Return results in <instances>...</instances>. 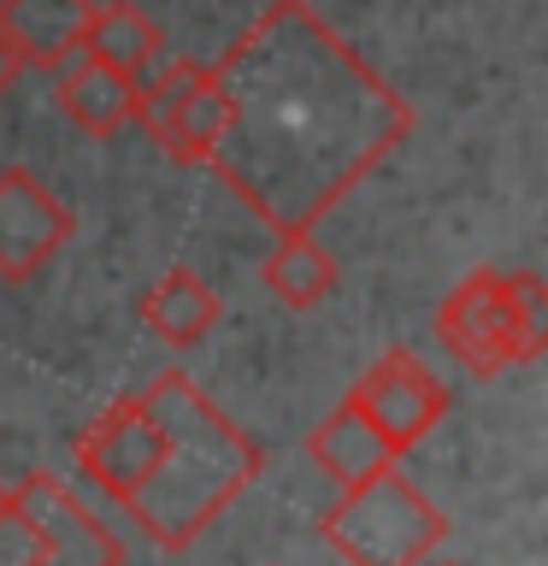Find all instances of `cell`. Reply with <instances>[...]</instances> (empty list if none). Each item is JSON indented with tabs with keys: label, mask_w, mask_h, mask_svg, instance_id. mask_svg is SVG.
<instances>
[{
	"label": "cell",
	"mask_w": 548,
	"mask_h": 566,
	"mask_svg": "<svg viewBox=\"0 0 548 566\" xmlns=\"http://www.w3.org/2000/svg\"><path fill=\"white\" fill-rule=\"evenodd\" d=\"M342 401L360 407L371 419V431L396 449V460H407L442 419H449V384H442L413 348H383L378 360L360 371V384H348Z\"/></svg>",
	"instance_id": "cell-4"
},
{
	"label": "cell",
	"mask_w": 548,
	"mask_h": 566,
	"mask_svg": "<svg viewBox=\"0 0 548 566\" xmlns=\"http://www.w3.org/2000/svg\"><path fill=\"white\" fill-rule=\"evenodd\" d=\"M436 343H442V354H454V366H466L472 378H502V366H513L507 272L502 265H472V272L442 295Z\"/></svg>",
	"instance_id": "cell-6"
},
{
	"label": "cell",
	"mask_w": 548,
	"mask_h": 566,
	"mask_svg": "<svg viewBox=\"0 0 548 566\" xmlns=\"http://www.w3.org/2000/svg\"><path fill=\"white\" fill-rule=\"evenodd\" d=\"M507 343L513 366H537L548 354V290L537 272H507Z\"/></svg>",
	"instance_id": "cell-15"
},
{
	"label": "cell",
	"mask_w": 548,
	"mask_h": 566,
	"mask_svg": "<svg viewBox=\"0 0 548 566\" xmlns=\"http://www.w3.org/2000/svg\"><path fill=\"white\" fill-rule=\"evenodd\" d=\"M77 472L166 555H183L265 472V449L189 371H159L71 437Z\"/></svg>",
	"instance_id": "cell-2"
},
{
	"label": "cell",
	"mask_w": 548,
	"mask_h": 566,
	"mask_svg": "<svg viewBox=\"0 0 548 566\" xmlns=\"http://www.w3.org/2000/svg\"><path fill=\"white\" fill-rule=\"evenodd\" d=\"M7 490L18 495V507H24L30 525H35L30 566H124V537L65 484V478L30 472Z\"/></svg>",
	"instance_id": "cell-5"
},
{
	"label": "cell",
	"mask_w": 548,
	"mask_h": 566,
	"mask_svg": "<svg viewBox=\"0 0 548 566\" xmlns=\"http://www.w3.org/2000/svg\"><path fill=\"white\" fill-rule=\"evenodd\" d=\"M95 0H0V30L18 60L35 71H60L83 48V24Z\"/></svg>",
	"instance_id": "cell-10"
},
{
	"label": "cell",
	"mask_w": 548,
	"mask_h": 566,
	"mask_svg": "<svg viewBox=\"0 0 548 566\" xmlns=\"http://www.w3.org/2000/svg\"><path fill=\"white\" fill-rule=\"evenodd\" d=\"M136 313L166 348H194L224 318V301L194 265H171V272H159L148 290H141Z\"/></svg>",
	"instance_id": "cell-8"
},
{
	"label": "cell",
	"mask_w": 548,
	"mask_h": 566,
	"mask_svg": "<svg viewBox=\"0 0 548 566\" xmlns=\"http://www.w3.org/2000/svg\"><path fill=\"white\" fill-rule=\"evenodd\" d=\"M71 207L48 189L42 171L7 166L0 171V283H30L71 242Z\"/></svg>",
	"instance_id": "cell-7"
},
{
	"label": "cell",
	"mask_w": 548,
	"mask_h": 566,
	"mask_svg": "<svg viewBox=\"0 0 548 566\" xmlns=\"http://www.w3.org/2000/svg\"><path fill=\"white\" fill-rule=\"evenodd\" d=\"M318 537L348 566H424L449 543V513L407 478L401 460H389L383 472L342 484L318 520Z\"/></svg>",
	"instance_id": "cell-3"
},
{
	"label": "cell",
	"mask_w": 548,
	"mask_h": 566,
	"mask_svg": "<svg viewBox=\"0 0 548 566\" xmlns=\"http://www.w3.org/2000/svg\"><path fill=\"white\" fill-rule=\"evenodd\" d=\"M130 95H136V83H124L118 71H106L101 60H88V53H71V60L53 71V101H60V113L95 142L118 136L124 124H130Z\"/></svg>",
	"instance_id": "cell-11"
},
{
	"label": "cell",
	"mask_w": 548,
	"mask_h": 566,
	"mask_svg": "<svg viewBox=\"0 0 548 566\" xmlns=\"http://www.w3.org/2000/svg\"><path fill=\"white\" fill-rule=\"evenodd\" d=\"M230 118L207 171L272 230H318L419 113L366 53H354L307 0H272L219 60Z\"/></svg>",
	"instance_id": "cell-1"
},
{
	"label": "cell",
	"mask_w": 548,
	"mask_h": 566,
	"mask_svg": "<svg viewBox=\"0 0 548 566\" xmlns=\"http://www.w3.org/2000/svg\"><path fill=\"white\" fill-rule=\"evenodd\" d=\"M18 71H24V60H18V48L7 42V30H0V95L18 83Z\"/></svg>",
	"instance_id": "cell-16"
},
{
	"label": "cell",
	"mask_w": 548,
	"mask_h": 566,
	"mask_svg": "<svg viewBox=\"0 0 548 566\" xmlns=\"http://www.w3.org/2000/svg\"><path fill=\"white\" fill-rule=\"evenodd\" d=\"M224 118H230V101H224V88H219V77H212V65H207L189 95L177 101V113L159 124L154 148L166 159H177V166H207V154L219 148V136H224Z\"/></svg>",
	"instance_id": "cell-14"
},
{
	"label": "cell",
	"mask_w": 548,
	"mask_h": 566,
	"mask_svg": "<svg viewBox=\"0 0 548 566\" xmlns=\"http://www.w3.org/2000/svg\"><path fill=\"white\" fill-rule=\"evenodd\" d=\"M77 53L101 60L106 71H118L124 83H141L159 60H166V35H159V24L136 7V0H101V7H88Z\"/></svg>",
	"instance_id": "cell-9"
},
{
	"label": "cell",
	"mask_w": 548,
	"mask_h": 566,
	"mask_svg": "<svg viewBox=\"0 0 548 566\" xmlns=\"http://www.w3.org/2000/svg\"><path fill=\"white\" fill-rule=\"evenodd\" d=\"M424 566H460V560H424Z\"/></svg>",
	"instance_id": "cell-17"
},
{
	"label": "cell",
	"mask_w": 548,
	"mask_h": 566,
	"mask_svg": "<svg viewBox=\"0 0 548 566\" xmlns=\"http://www.w3.org/2000/svg\"><path fill=\"white\" fill-rule=\"evenodd\" d=\"M307 460L325 478H336V484H360V478L371 472H383L389 460H396V449L371 431V419L360 413V407H348V401H336L325 419L313 424V437H307Z\"/></svg>",
	"instance_id": "cell-13"
},
{
	"label": "cell",
	"mask_w": 548,
	"mask_h": 566,
	"mask_svg": "<svg viewBox=\"0 0 548 566\" xmlns=\"http://www.w3.org/2000/svg\"><path fill=\"white\" fill-rule=\"evenodd\" d=\"M0 495H7V484H0Z\"/></svg>",
	"instance_id": "cell-18"
},
{
	"label": "cell",
	"mask_w": 548,
	"mask_h": 566,
	"mask_svg": "<svg viewBox=\"0 0 548 566\" xmlns=\"http://www.w3.org/2000/svg\"><path fill=\"white\" fill-rule=\"evenodd\" d=\"M260 283L272 290L283 307L307 313V307H325V301L342 290V265L313 230H289V237L272 242V254L260 260Z\"/></svg>",
	"instance_id": "cell-12"
}]
</instances>
